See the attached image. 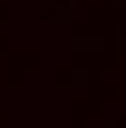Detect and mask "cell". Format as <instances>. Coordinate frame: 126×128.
Instances as JSON below:
<instances>
[{"label": "cell", "instance_id": "obj_1", "mask_svg": "<svg viewBox=\"0 0 126 128\" xmlns=\"http://www.w3.org/2000/svg\"><path fill=\"white\" fill-rule=\"evenodd\" d=\"M71 49L73 51H100L102 42L100 40H73Z\"/></svg>", "mask_w": 126, "mask_h": 128}, {"label": "cell", "instance_id": "obj_2", "mask_svg": "<svg viewBox=\"0 0 126 128\" xmlns=\"http://www.w3.org/2000/svg\"><path fill=\"white\" fill-rule=\"evenodd\" d=\"M102 128H118V118L116 116H104L102 118Z\"/></svg>", "mask_w": 126, "mask_h": 128}, {"label": "cell", "instance_id": "obj_3", "mask_svg": "<svg viewBox=\"0 0 126 128\" xmlns=\"http://www.w3.org/2000/svg\"><path fill=\"white\" fill-rule=\"evenodd\" d=\"M71 81L73 83H85L87 81V71H73L71 73Z\"/></svg>", "mask_w": 126, "mask_h": 128}, {"label": "cell", "instance_id": "obj_4", "mask_svg": "<svg viewBox=\"0 0 126 128\" xmlns=\"http://www.w3.org/2000/svg\"><path fill=\"white\" fill-rule=\"evenodd\" d=\"M57 14H59V16H55V18H61V20H69V8H59V10H57Z\"/></svg>", "mask_w": 126, "mask_h": 128}, {"label": "cell", "instance_id": "obj_5", "mask_svg": "<svg viewBox=\"0 0 126 128\" xmlns=\"http://www.w3.org/2000/svg\"><path fill=\"white\" fill-rule=\"evenodd\" d=\"M120 51H126V40H120Z\"/></svg>", "mask_w": 126, "mask_h": 128}, {"label": "cell", "instance_id": "obj_6", "mask_svg": "<svg viewBox=\"0 0 126 128\" xmlns=\"http://www.w3.org/2000/svg\"><path fill=\"white\" fill-rule=\"evenodd\" d=\"M49 2H53V0H44V2H42V4H44V6H46V4H49Z\"/></svg>", "mask_w": 126, "mask_h": 128}, {"label": "cell", "instance_id": "obj_7", "mask_svg": "<svg viewBox=\"0 0 126 128\" xmlns=\"http://www.w3.org/2000/svg\"><path fill=\"white\" fill-rule=\"evenodd\" d=\"M118 2H120V4H124V6H126V0H118Z\"/></svg>", "mask_w": 126, "mask_h": 128}]
</instances>
